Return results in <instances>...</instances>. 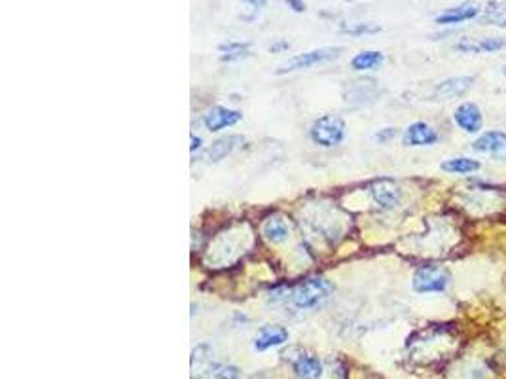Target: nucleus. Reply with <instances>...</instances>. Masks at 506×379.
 <instances>
[{
	"instance_id": "20e7f679",
	"label": "nucleus",
	"mask_w": 506,
	"mask_h": 379,
	"mask_svg": "<svg viewBox=\"0 0 506 379\" xmlns=\"http://www.w3.org/2000/svg\"><path fill=\"white\" fill-rule=\"evenodd\" d=\"M339 52H342V47H319V49H311V52H305V54H298L291 57L286 63H283L279 67V70H277V75L305 70V68L315 67V65H321V63L330 61V59H336Z\"/></svg>"
},
{
	"instance_id": "aec40b11",
	"label": "nucleus",
	"mask_w": 506,
	"mask_h": 379,
	"mask_svg": "<svg viewBox=\"0 0 506 379\" xmlns=\"http://www.w3.org/2000/svg\"><path fill=\"white\" fill-rule=\"evenodd\" d=\"M220 52H222V61H236V59H241L245 55H249V44L245 42H228L220 46Z\"/></svg>"
},
{
	"instance_id": "f03ea898",
	"label": "nucleus",
	"mask_w": 506,
	"mask_h": 379,
	"mask_svg": "<svg viewBox=\"0 0 506 379\" xmlns=\"http://www.w3.org/2000/svg\"><path fill=\"white\" fill-rule=\"evenodd\" d=\"M309 135L311 141L319 144V146L332 148V146H337L345 139V123L337 116L324 114L313 122Z\"/></svg>"
},
{
	"instance_id": "5701e85b",
	"label": "nucleus",
	"mask_w": 506,
	"mask_h": 379,
	"mask_svg": "<svg viewBox=\"0 0 506 379\" xmlns=\"http://www.w3.org/2000/svg\"><path fill=\"white\" fill-rule=\"evenodd\" d=\"M190 139H192V146H190V150H192V152H196V150L201 148V139H199V137H196L194 133H192V137H190Z\"/></svg>"
},
{
	"instance_id": "9b49d317",
	"label": "nucleus",
	"mask_w": 506,
	"mask_h": 379,
	"mask_svg": "<svg viewBox=\"0 0 506 379\" xmlns=\"http://www.w3.org/2000/svg\"><path fill=\"white\" fill-rule=\"evenodd\" d=\"M284 341H289V330H284L283 326H263L254 339V349L268 351L271 347L283 346Z\"/></svg>"
},
{
	"instance_id": "2eb2a0df",
	"label": "nucleus",
	"mask_w": 506,
	"mask_h": 379,
	"mask_svg": "<svg viewBox=\"0 0 506 379\" xmlns=\"http://www.w3.org/2000/svg\"><path fill=\"white\" fill-rule=\"evenodd\" d=\"M473 86V76H453V78H447L442 84H438L436 95H438L440 99H452V97H459V95L466 93Z\"/></svg>"
},
{
	"instance_id": "a211bd4d",
	"label": "nucleus",
	"mask_w": 506,
	"mask_h": 379,
	"mask_svg": "<svg viewBox=\"0 0 506 379\" xmlns=\"http://www.w3.org/2000/svg\"><path fill=\"white\" fill-rule=\"evenodd\" d=\"M442 171L445 173H452V175H470L480 169L478 160H470V157H452L442 165Z\"/></svg>"
},
{
	"instance_id": "412c9836",
	"label": "nucleus",
	"mask_w": 506,
	"mask_h": 379,
	"mask_svg": "<svg viewBox=\"0 0 506 379\" xmlns=\"http://www.w3.org/2000/svg\"><path fill=\"white\" fill-rule=\"evenodd\" d=\"M239 378V370L236 366H216L213 379H237Z\"/></svg>"
},
{
	"instance_id": "f3484780",
	"label": "nucleus",
	"mask_w": 506,
	"mask_h": 379,
	"mask_svg": "<svg viewBox=\"0 0 506 379\" xmlns=\"http://www.w3.org/2000/svg\"><path fill=\"white\" fill-rule=\"evenodd\" d=\"M385 61V55L378 49H368V52H360L357 54L355 57L351 59V67L358 72H362V70H374V68H378L379 65H383Z\"/></svg>"
},
{
	"instance_id": "b1692460",
	"label": "nucleus",
	"mask_w": 506,
	"mask_h": 379,
	"mask_svg": "<svg viewBox=\"0 0 506 379\" xmlns=\"http://www.w3.org/2000/svg\"><path fill=\"white\" fill-rule=\"evenodd\" d=\"M391 135H394V131L389 127L387 131H381V133H378V139H379V141H385V139H389Z\"/></svg>"
},
{
	"instance_id": "f8f14e48",
	"label": "nucleus",
	"mask_w": 506,
	"mask_h": 379,
	"mask_svg": "<svg viewBox=\"0 0 506 379\" xmlns=\"http://www.w3.org/2000/svg\"><path fill=\"white\" fill-rule=\"evenodd\" d=\"M239 144H243V137L239 135L222 137V139L215 141L209 148H207V152H205V160L210 163L222 162L224 157L230 156L231 152H233Z\"/></svg>"
},
{
	"instance_id": "4be33fe9",
	"label": "nucleus",
	"mask_w": 506,
	"mask_h": 379,
	"mask_svg": "<svg viewBox=\"0 0 506 379\" xmlns=\"http://www.w3.org/2000/svg\"><path fill=\"white\" fill-rule=\"evenodd\" d=\"M286 4H289L294 12H304L305 10L304 2H302V0H286Z\"/></svg>"
},
{
	"instance_id": "393cba45",
	"label": "nucleus",
	"mask_w": 506,
	"mask_h": 379,
	"mask_svg": "<svg viewBox=\"0 0 506 379\" xmlns=\"http://www.w3.org/2000/svg\"><path fill=\"white\" fill-rule=\"evenodd\" d=\"M245 2H249L252 8H262L268 0H245Z\"/></svg>"
},
{
	"instance_id": "7ed1b4c3",
	"label": "nucleus",
	"mask_w": 506,
	"mask_h": 379,
	"mask_svg": "<svg viewBox=\"0 0 506 379\" xmlns=\"http://www.w3.org/2000/svg\"><path fill=\"white\" fill-rule=\"evenodd\" d=\"M450 284V273L438 265H423L413 273L412 286L417 294L444 292Z\"/></svg>"
},
{
	"instance_id": "f257e3e1",
	"label": "nucleus",
	"mask_w": 506,
	"mask_h": 379,
	"mask_svg": "<svg viewBox=\"0 0 506 379\" xmlns=\"http://www.w3.org/2000/svg\"><path fill=\"white\" fill-rule=\"evenodd\" d=\"M332 291H334V286L330 281H326L324 277H309L292 288L291 300L298 309L309 311V309L321 307L330 298Z\"/></svg>"
},
{
	"instance_id": "423d86ee",
	"label": "nucleus",
	"mask_w": 506,
	"mask_h": 379,
	"mask_svg": "<svg viewBox=\"0 0 506 379\" xmlns=\"http://www.w3.org/2000/svg\"><path fill=\"white\" fill-rule=\"evenodd\" d=\"M241 112L237 110L226 109V107H213L210 110H207V114L203 116V125L209 129L210 133H216V131H222V129L233 127L236 123L241 122Z\"/></svg>"
},
{
	"instance_id": "dca6fc26",
	"label": "nucleus",
	"mask_w": 506,
	"mask_h": 379,
	"mask_svg": "<svg viewBox=\"0 0 506 379\" xmlns=\"http://www.w3.org/2000/svg\"><path fill=\"white\" fill-rule=\"evenodd\" d=\"M480 14V10L474 4H463V6H455L450 8V10H444L442 14L436 15V23L438 25H457V23H463V21L474 20L476 15Z\"/></svg>"
},
{
	"instance_id": "0eeeda50",
	"label": "nucleus",
	"mask_w": 506,
	"mask_h": 379,
	"mask_svg": "<svg viewBox=\"0 0 506 379\" xmlns=\"http://www.w3.org/2000/svg\"><path fill=\"white\" fill-rule=\"evenodd\" d=\"M453 120L455 123L459 125L465 133H478L482 125H484V116H482V110H480L478 105L474 102H463L455 109V114H453Z\"/></svg>"
},
{
	"instance_id": "6ab92c4d",
	"label": "nucleus",
	"mask_w": 506,
	"mask_h": 379,
	"mask_svg": "<svg viewBox=\"0 0 506 379\" xmlns=\"http://www.w3.org/2000/svg\"><path fill=\"white\" fill-rule=\"evenodd\" d=\"M486 15L487 21L491 25H497V27L506 29V2H500V0H491L486 8Z\"/></svg>"
},
{
	"instance_id": "6e6552de",
	"label": "nucleus",
	"mask_w": 506,
	"mask_h": 379,
	"mask_svg": "<svg viewBox=\"0 0 506 379\" xmlns=\"http://www.w3.org/2000/svg\"><path fill=\"white\" fill-rule=\"evenodd\" d=\"M370 194L381 209H394L402 199V192L392 180H379L371 186Z\"/></svg>"
},
{
	"instance_id": "4468645a",
	"label": "nucleus",
	"mask_w": 506,
	"mask_h": 379,
	"mask_svg": "<svg viewBox=\"0 0 506 379\" xmlns=\"http://www.w3.org/2000/svg\"><path fill=\"white\" fill-rule=\"evenodd\" d=\"M262 235L271 241V243L281 245L284 243L289 235H291V226L286 224L283 217L279 215H273V217H268L262 224Z\"/></svg>"
},
{
	"instance_id": "1a4fd4ad",
	"label": "nucleus",
	"mask_w": 506,
	"mask_h": 379,
	"mask_svg": "<svg viewBox=\"0 0 506 379\" xmlns=\"http://www.w3.org/2000/svg\"><path fill=\"white\" fill-rule=\"evenodd\" d=\"M406 146H432L438 142V133L425 122H415L404 131Z\"/></svg>"
},
{
	"instance_id": "39448f33",
	"label": "nucleus",
	"mask_w": 506,
	"mask_h": 379,
	"mask_svg": "<svg viewBox=\"0 0 506 379\" xmlns=\"http://www.w3.org/2000/svg\"><path fill=\"white\" fill-rule=\"evenodd\" d=\"M291 366L300 379H321L323 378V362L313 353L296 351L291 357Z\"/></svg>"
},
{
	"instance_id": "9d476101",
	"label": "nucleus",
	"mask_w": 506,
	"mask_h": 379,
	"mask_svg": "<svg viewBox=\"0 0 506 379\" xmlns=\"http://www.w3.org/2000/svg\"><path fill=\"white\" fill-rule=\"evenodd\" d=\"M216 366L213 364V349L207 343L197 346L192 353V379L213 378Z\"/></svg>"
},
{
	"instance_id": "a878e982",
	"label": "nucleus",
	"mask_w": 506,
	"mask_h": 379,
	"mask_svg": "<svg viewBox=\"0 0 506 379\" xmlns=\"http://www.w3.org/2000/svg\"><path fill=\"white\" fill-rule=\"evenodd\" d=\"M503 75L506 76V65H503Z\"/></svg>"
},
{
	"instance_id": "ddd939ff",
	"label": "nucleus",
	"mask_w": 506,
	"mask_h": 379,
	"mask_svg": "<svg viewBox=\"0 0 506 379\" xmlns=\"http://www.w3.org/2000/svg\"><path fill=\"white\" fill-rule=\"evenodd\" d=\"M473 148L482 154H493L499 156L506 150V133L505 131H487L474 141Z\"/></svg>"
}]
</instances>
